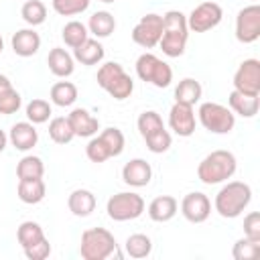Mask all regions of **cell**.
<instances>
[{
    "mask_svg": "<svg viewBox=\"0 0 260 260\" xmlns=\"http://www.w3.org/2000/svg\"><path fill=\"white\" fill-rule=\"evenodd\" d=\"M8 87H12V83H10V79H8L6 75H2V73H0V93H2L4 89H8Z\"/></svg>",
    "mask_w": 260,
    "mask_h": 260,
    "instance_id": "44",
    "label": "cell"
},
{
    "mask_svg": "<svg viewBox=\"0 0 260 260\" xmlns=\"http://www.w3.org/2000/svg\"><path fill=\"white\" fill-rule=\"evenodd\" d=\"M232 256L236 260H258L260 258V242L248 240L246 236L234 244Z\"/></svg>",
    "mask_w": 260,
    "mask_h": 260,
    "instance_id": "34",
    "label": "cell"
},
{
    "mask_svg": "<svg viewBox=\"0 0 260 260\" xmlns=\"http://www.w3.org/2000/svg\"><path fill=\"white\" fill-rule=\"evenodd\" d=\"M102 2H114V0H102Z\"/></svg>",
    "mask_w": 260,
    "mask_h": 260,
    "instance_id": "47",
    "label": "cell"
},
{
    "mask_svg": "<svg viewBox=\"0 0 260 260\" xmlns=\"http://www.w3.org/2000/svg\"><path fill=\"white\" fill-rule=\"evenodd\" d=\"M49 136H51V140L57 142V144H67V142H71V138L75 136V132H73V128H71V124H69V118H63V116L53 118L51 124H49Z\"/></svg>",
    "mask_w": 260,
    "mask_h": 260,
    "instance_id": "29",
    "label": "cell"
},
{
    "mask_svg": "<svg viewBox=\"0 0 260 260\" xmlns=\"http://www.w3.org/2000/svg\"><path fill=\"white\" fill-rule=\"evenodd\" d=\"M47 65H49L51 73L57 75V77H67V75L73 73V57L61 47H55V49L49 51Z\"/></svg>",
    "mask_w": 260,
    "mask_h": 260,
    "instance_id": "22",
    "label": "cell"
},
{
    "mask_svg": "<svg viewBox=\"0 0 260 260\" xmlns=\"http://www.w3.org/2000/svg\"><path fill=\"white\" fill-rule=\"evenodd\" d=\"M201 83L193 77H185L183 81H179V85L175 87V100L179 104H189V106H195L201 98Z\"/></svg>",
    "mask_w": 260,
    "mask_h": 260,
    "instance_id": "24",
    "label": "cell"
},
{
    "mask_svg": "<svg viewBox=\"0 0 260 260\" xmlns=\"http://www.w3.org/2000/svg\"><path fill=\"white\" fill-rule=\"evenodd\" d=\"M106 211L114 221L136 219L144 211V199L138 193H116L108 199Z\"/></svg>",
    "mask_w": 260,
    "mask_h": 260,
    "instance_id": "8",
    "label": "cell"
},
{
    "mask_svg": "<svg viewBox=\"0 0 260 260\" xmlns=\"http://www.w3.org/2000/svg\"><path fill=\"white\" fill-rule=\"evenodd\" d=\"M181 211L185 215V219H189L191 223H201L209 217L211 213V201L207 199L205 193L201 191H193L187 193L181 201Z\"/></svg>",
    "mask_w": 260,
    "mask_h": 260,
    "instance_id": "13",
    "label": "cell"
},
{
    "mask_svg": "<svg viewBox=\"0 0 260 260\" xmlns=\"http://www.w3.org/2000/svg\"><path fill=\"white\" fill-rule=\"evenodd\" d=\"M177 207H179V203H177V199L173 195H158V197H154L150 201L148 215L154 221H169L177 213Z\"/></svg>",
    "mask_w": 260,
    "mask_h": 260,
    "instance_id": "21",
    "label": "cell"
},
{
    "mask_svg": "<svg viewBox=\"0 0 260 260\" xmlns=\"http://www.w3.org/2000/svg\"><path fill=\"white\" fill-rule=\"evenodd\" d=\"M144 140H146V146H148L150 152H165V150H169V146L173 142V138L165 130V126L154 130V132H150L148 136H144Z\"/></svg>",
    "mask_w": 260,
    "mask_h": 260,
    "instance_id": "37",
    "label": "cell"
},
{
    "mask_svg": "<svg viewBox=\"0 0 260 260\" xmlns=\"http://www.w3.org/2000/svg\"><path fill=\"white\" fill-rule=\"evenodd\" d=\"M95 79H98V85L104 87L114 100H126L134 89L132 77L124 71V67L120 63H114V61L104 63L98 69Z\"/></svg>",
    "mask_w": 260,
    "mask_h": 260,
    "instance_id": "4",
    "label": "cell"
},
{
    "mask_svg": "<svg viewBox=\"0 0 260 260\" xmlns=\"http://www.w3.org/2000/svg\"><path fill=\"white\" fill-rule=\"evenodd\" d=\"M89 6V0H53V8L61 16H73L83 12Z\"/></svg>",
    "mask_w": 260,
    "mask_h": 260,
    "instance_id": "38",
    "label": "cell"
},
{
    "mask_svg": "<svg viewBox=\"0 0 260 260\" xmlns=\"http://www.w3.org/2000/svg\"><path fill=\"white\" fill-rule=\"evenodd\" d=\"M20 93L14 87H8L0 93V114H14L20 108Z\"/></svg>",
    "mask_w": 260,
    "mask_h": 260,
    "instance_id": "41",
    "label": "cell"
},
{
    "mask_svg": "<svg viewBox=\"0 0 260 260\" xmlns=\"http://www.w3.org/2000/svg\"><path fill=\"white\" fill-rule=\"evenodd\" d=\"M152 250V242L144 234H132L126 240V252L132 258H146Z\"/></svg>",
    "mask_w": 260,
    "mask_h": 260,
    "instance_id": "33",
    "label": "cell"
},
{
    "mask_svg": "<svg viewBox=\"0 0 260 260\" xmlns=\"http://www.w3.org/2000/svg\"><path fill=\"white\" fill-rule=\"evenodd\" d=\"M221 16H223L221 6L217 2H213V0H205V2L197 4L191 10V14L187 16V26H189V30L205 32V30L217 26Z\"/></svg>",
    "mask_w": 260,
    "mask_h": 260,
    "instance_id": "9",
    "label": "cell"
},
{
    "mask_svg": "<svg viewBox=\"0 0 260 260\" xmlns=\"http://www.w3.org/2000/svg\"><path fill=\"white\" fill-rule=\"evenodd\" d=\"M197 114H199L203 128L213 132V134H228V132H232V128L236 124L234 112L221 104H215V102L201 104Z\"/></svg>",
    "mask_w": 260,
    "mask_h": 260,
    "instance_id": "6",
    "label": "cell"
},
{
    "mask_svg": "<svg viewBox=\"0 0 260 260\" xmlns=\"http://www.w3.org/2000/svg\"><path fill=\"white\" fill-rule=\"evenodd\" d=\"M234 89L248 95H260V61L258 59H246L240 63L238 71L234 73Z\"/></svg>",
    "mask_w": 260,
    "mask_h": 260,
    "instance_id": "12",
    "label": "cell"
},
{
    "mask_svg": "<svg viewBox=\"0 0 260 260\" xmlns=\"http://www.w3.org/2000/svg\"><path fill=\"white\" fill-rule=\"evenodd\" d=\"M45 173V165L39 156H22L16 165V177L18 179H41Z\"/></svg>",
    "mask_w": 260,
    "mask_h": 260,
    "instance_id": "27",
    "label": "cell"
},
{
    "mask_svg": "<svg viewBox=\"0 0 260 260\" xmlns=\"http://www.w3.org/2000/svg\"><path fill=\"white\" fill-rule=\"evenodd\" d=\"M45 191H47V187H45L43 177L41 179H18V199L24 203L35 205V203L43 201Z\"/></svg>",
    "mask_w": 260,
    "mask_h": 260,
    "instance_id": "23",
    "label": "cell"
},
{
    "mask_svg": "<svg viewBox=\"0 0 260 260\" xmlns=\"http://www.w3.org/2000/svg\"><path fill=\"white\" fill-rule=\"evenodd\" d=\"M51 100H53V104H57L61 108L71 106L77 100V87H75V83H71V81H57L51 87Z\"/></svg>",
    "mask_w": 260,
    "mask_h": 260,
    "instance_id": "28",
    "label": "cell"
},
{
    "mask_svg": "<svg viewBox=\"0 0 260 260\" xmlns=\"http://www.w3.org/2000/svg\"><path fill=\"white\" fill-rule=\"evenodd\" d=\"M51 116V106L47 100H41V98H35L28 102L26 106V118L32 122V124H43L47 122Z\"/></svg>",
    "mask_w": 260,
    "mask_h": 260,
    "instance_id": "35",
    "label": "cell"
},
{
    "mask_svg": "<svg viewBox=\"0 0 260 260\" xmlns=\"http://www.w3.org/2000/svg\"><path fill=\"white\" fill-rule=\"evenodd\" d=\"M43 238H45L43 228H41L37 221H22V223L18 225V230H16V240H18V244H20L22 248L37 244V242H41Z\"/></svg>",
    "mask_w": 260,
    "mask_h": 260,
    "instance_id": "32",
    "label": "cell"
},
{
    "mask_svg": "<svg viewBox=\"0 0 260 260\" xmlns=\"http://www.w3.org/2000/svg\"><path fill=\"white\" fill-rule=\"evenodd\" d=\"M244 236L248 240L260 242V213L258 211H250L244 217Z\"/></svg>",
    "mask_w": 260,
    "mask_h": 260,
    "instance_id": "42",
    "label": "cell"
},
{
    "mask_svg": "<svg viewBox=\"0 0 260 260\" xmlns=\"http://www.w3.org/2000/svg\"><path fill=\"white\" fill-rule=\"evenodd\" d=\"M260 37V6L250 4L236 16V39L240 43H254Z\"/></svg>",
    "mask_w": 260,
    "mask_h": 260,
    "instance_id": "11",
    "label": "cell"
},
{
    "mask_svg": "<svg viewBox=\"0 0 260 260\" xmlns=\"http://www.w3.org/2000/svg\"><path fill=\"white\" fill-rule=\"evenodd\" d=\"M67 205H69V211L73 215L85 217L95 209V195L87 189H75V191H71Z\"/></svg>",
    "mask_w": 260,
    "mask_h": 260,
    "instance_id": "20",
    "label": "cell"
},
{
    "mask_svg": "<svg viewBox=\"0 0 260 260\" xmlns=\"http://www.w3.org/2000/svg\"><path fill=\"white\" fill-rule=\"evenodd\" d=\"M116 252V240L106 228H89L81 234L79 254L85 260H104Z\"/></svg>",
    "mask_w": 260,
    "mask_h": 260,
    "instance_id": "5",
    "label": "cell"
},
{
    "mask_svg": "<svg viewBox=\"0 0 260 260\" xmlns=\"http://www.w3.org/2000/svg\"><path fill=\"white\" fill-rule=\"evenodd\" d=\"M158 128H162V118H160L154 110L142 112V114L138 116V130H140L142 138H144V136H148L150 132L158 130Z\"/></svg>",
    "mask_w": 260,
    "mask_h": 260,
    "instance_id": "39",
    "label": "cell"
},
{
    "mask_svg": "<svg viewBox=\"0 0 260 260\" xmlns=\"http://www.w3.org/2000/svg\"><path fill=\"white\" fill-rule=\"evenodd\" d=\"M234 173H236V156L230 150H213L197 167V177L207 185L228 181Z\"/></svg>",
    "mask_w": 260,
    "mask_h": 260,
    "instance_id": "3",
    "label": "cell"
},
{
    "mask_svg": "<svg viewBox=\"0 0 260 260\" xmlns=\"http://www.w3.org/2000/svg\"><path fill=\"white\" fill-rule=\"evenodd\" d=\"M85 152H87V158H89L91 162H104V160H108V158L112 156L110 150H108V146H106V142H104L100 136H95V138H91V140L87 142Z\"/></svg>",
    "mask_w": 260,
    "mask_h": 260,
    "instance_id": "40",
    "label": "cell"
},
{
    "mask_svg": "<svg viewBox=\"0 0 260 260\" xmlns=\"http://www.w3.org/2000/svg\"><path fill=\"white\" fill-rule=\"evenodd\" d=\"M63 41H65V45H69L71 49H77L81 43H85L89 37H87V26L83 24V22H79V20H71V22H67L65 26H63Z\"/></svg>",
    "mask_w": 260,
    "mask_h": 260,
    "instance_id": "31",
    "label": "cell"
},
{
    "mask_svg": "<svg viewBox=\"0 0 260 260\" xmlns=\"http://www.w3.org/2000/svg\"><path fill=\"white\" fill-rule=\"evenodd\" d=\"M189 26L187 16L181 10H169L162 16V35H160V49L169 57H181L187 45Z\"/></svg>",
    "mask_w": 260,
    "mask_h": 260,
    "instance_id": "1",
    "label": "cell"
},
{
    "mask_svg": "<svg viewBox=\"0 0 260 260\" xmlns=\"http://www.w3.org/2000/svg\"><path fill=\"white\" fill-rule=\"evenodd\" d=\"M6 140H8V138H6L4 130H0V152H2V150H4V146H6Z\"/></svg>",
    "mask_w": 260,
    "mask_h": 260,
    "instance_id": "45",
    "label": "cell"
},
{
    "mask_svg": "<svg viewBox=\"0 0 260 260\" xmlns=\"http://www.w3.org/2000/svg\"><path fill=\"white\" fill-rule=\"evenodd\" d=\"M136 73L142 81H148L156 87H167L173 81V69L152 53H142L136 59Z\"/></svg>",
    "mask_w": 260,
    "mask_h": 260,
    "instance_id": "7",
    "label": "cell"
},
{
    "mask_svg": "<svg viewBox=\"0 0 260 260\" xmlns=\"http://www.w3.org/2000/svg\"><path fill=\"white\" fill-rule=\"evenodd\" d=\"M100 138L106 142V146H108V150H110V154H112V156H118V154L124 150V134H122V130H120V128L110 126V128L102 130Z\"/></svg>",
    "mask_w": 260,
    "mask_h": 260,
    "instance_id": "36",
    "label": "cell"
},
{
    "mask_svg": "<svg viewBox=\"0 0 260 260\" xmlns=\"http://www.w3.org/2000/svg\"><path fill=\"white\" fill-rule=\"evenodd\" d=\"M49 254H51V244H49L47 238H43L41 242H37V244H32V246H26V248H24V256H26L28 260H45Z\"/></svg>",
    "mask_w": 260,
    "mask_h": 260,
    "instance_id": "43",
    "label": "cell"
},
{
    "mask_svg": "<svg viewBox=\"0 0 260 260\" xmlns=\"http://www.w3.org/2000/svg\"><path fill=\"white\" fill-rule=\"evenodd\" d=\"M169 126H171L179 136H191V134L195 132V114H193V106L175 102V106L171 108V114H169Z\"/></svg>",
    "mask_w": 260,
    "mask_h": 260,
    "instance_id": "14",
    "label": "cell"
},
{
    "mask_svg": "<svg viewBox=\"0 0 260 260\" xmlns=\"http://www.w3.org/2000/svg\"><path fill=\"white\" fill-rule=\"evenodd\" d=\"M20 16L24 18L26 24L30 26H37V24H43L45 18H47V6L41 2V0H26L20 8Z\"/></svg>",
    "mask_w": 260,
    "mask_h": 260,
    "instance_id": "30",
    "label": "cell"
},
{
    "mask_svg": "<svg viewBox=\"0 0 260 260\" xmlns=\"http://www.w3.org/2000/svg\"><path fill=\"white\" fill-rule=\"evenodd\" d=\"M73 51H75V59L79 63H83V65H95V63H100L104 59V47L95 39H87L85 43H81Z\"/></svg>",
    "mask_w": 260,
    "mask_h": 260,
    "instance_id": "26",
    "label": "cell"
},
{
    "mask_svg": "<svg viewBox=\"0 0 260 260\" xmlns=\"http://www.w3.org/2000/svg\"><path fill=\"white\" fill-rule=\"evenodd\" d=\"M252 189L244 181H232L215 195V209L221 217H238L250 203Z\"/></svg>",
    "mask_w": 260,
    "mask_h": 260,
    "instance_id": "2",
    "label": "cell"
},
{
    "mask_svg": "<svg viewBox=\"0 0 260 260\" xmlns=\"http://www.w3.org/2000/svg\"><path fill=\"white\" fill-rule=\"evenodd\" d=\"M10 43H12V51L16 55H20V57H32L39 51V47H41V37L32 28H20V30H16L12 35Z\"/></svg>",
    "mask_w": 260,
    "mask_h": 260,
    "instance_id": "16",
    "label": "cell"
},
{
    "mask_svg": "<svg viewBox=\"0 0 260 260\" xmlns=\"http://www.w3.org/2000/svg\"><path fill=\"white\" fill-rule=\"evenodd\" d=\"M122 179L130 187H144L152 179V169L144 158H132L122 169Z\"/></svg>",
    "mask_w": 260,
    "mask_h": 260,
    "instance_id": "15",
    "label": "cell"
},
{
    "mask_svg": "<svg viewBox=\"0 0 260 260\" xmlns=\"http://www.w3.org/2000/svg\"><path fill=\"white\" fill-rule=\"evenodd\" d=\"M2 49H4V43H2V37H0V53H2Z\"/></svg>",
    "mask_w": 260,
    "mask_h": 260,
    "instance_id": "46",
    "label": "cell"
},
{
    "mask_svg": "<svg viewBox=\"0 0 260 260\" xmlns=\"http://www.w3.org/2000/svg\"><path fill=\"white\" fill-rule=\"evenodd\" d=\"M67 118H69V124H71L73 132H75V136H93L98 132V128H100L98 118H93L83 108H75Z\"/></svg>",
    "mask_w": 260,
    "mask_h": 260,
    "instance_id": "18",
    "label": "cell"
},
{
    "mask_svg": "<svg viewBox=\"0 0 260 260\" xmlns=\"http://www.w3.org/2000/svg\"><path fill=\"white\" fill-rule=\"evenodd\" d=\"M87 28L89 32H93L95 37L104 39V37H110L116 28V20L114 16L108 12V10H98L89 16V22H87Z\"/></svg>",
    "mask_w": 260,
    "mask_h": 260,
    "instance_id": "25",
    "label": "cell"
},
{
    "mask_svg": "<svg viewBox=\"0 0 260 260\" xmlns=\"http://www.w3.org/2000/svg\"><path fill=\"white\" fill-rule=\"evenodd\" d=\"M230 102V108L232 112L244 116V118H252L258 114V108H260V98L258 95H248V93H242L238 89H234L228 98Z\"/></svg>",
    "mask_w": 260,
    "mask_h": 260,
    "instance_id": "19",
    "label": "cell"
},
{
    "mask_svg": "<svg viewBox=\"0 0 260 260\" xmlns=\"http://www.w3.org/2000/svg\"><path fill=\"white\" fill-rule=\"evenodd\" d=\"M39 140V132L32 122H16L10 128V142L18 150H30Z\"/></svg>",
    "mask_w": 260,
    "mask_h": 260,
    "instance_id": "17",
    "label": "cell"
},
{
    "mask_svg": "<svg viewBox=\"0 0 260 260\" xmlns=\"http://www.w3.org/2000/svg\"><path fill=\"white\" fill-rule=\"evenodd\" d=\"M162 35V16L160 14H144L138 24L132 28V41L144 49H152L154 45H158Z\"/></svg>",
    "mask_w": 260,
    "mask_h": 260,
    "instance_id": "10",
    "label": "cell"
}]
</instances>
